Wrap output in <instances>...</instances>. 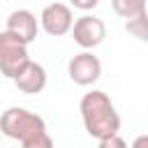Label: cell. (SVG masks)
I'll return each mask as SVG.
<instances>
[{"label": "cell", "mask_w": 148, "mask_h": 148, "mask_svg": "<svg viewBox=\"0 0 148 148\" xmlns=\"http://www.w3.org/2000/svg\"><path fill=\"white\" fill-rule=\"evenodd\" d=\"M39 23L44 28V32L53 35V37H60V35H67L76 18L72 14V7L65 5V2H51L42 9V16H39Z\"/></svg>", "instance_id": "obj_4"}, {"label": "cell", "mask_w": 148, "mask_h": 148, "mask_svg": "<svg viewBox=\"0 0 148 148\" xmlns=\"http://www.w3.org/2000/svg\"><path fill=\"white\" fill-rule=\"evenodd\" d=\"M28 65H30L28 44L23 39H18L16 35L2 30L0 32V69H2V76L14 81Z\"/></svg>", "instance_id": "obj_3"}, {"label": "cell", "mask_w": 148, "mask_h": 148, "mask_svg": "<svg viewBox=\"0 0 148 148\" xmlns=\"http://www.w3.org/2000/svg\"><path fill=\"white\" fill-rule=\"evenodd\" d=\"M72 7L74 9H95L97 0H72Z\"/></svg>", "instance_id": "obj_13"}, {"label": "cell", "mask_w": 148, "mask_h": 148, "mask_svg": "<svg viewBox=\"0 0 148 148\" xmlns=\"http://www.w3.org/2000/svg\"><path fill=\"white\" fill-rule=\"evenodd\" d=\"M67 74L76 86H92L99 76H102V62L97 56H92L90 51H81L76 53L69 65H67Z\"/></svg>", "instance_id": "obj_6"}, {"label": "cell", "mask_w": 148, "mask_h": 148, "mask_svg": "<svg viewBox=\"0 0 148 148\" xmlns=\"http://www.w3.org/2000/svg\"><path fill=\"white\" fill-rule=\"evenodd\" d=\"M21 148H53V139H51V134H49V132H44V134L35 136L32 141L23 143Z\"/></svg>", "instance_id": "obj_11"}, {"label": "cell", "mask_w": 148, "mask_h": 148, "mask_svg": "<svg viewBox=\"0 0 148 148\" xmlns=\"http://www.w3.org/2000/svg\"><path fill=\"white\" fill-rule=\"evenodd\" d=\"M5 30L16 35L18 39H23L25 44H30V42L37 39V18H35V14L30 9H14L7 16Z\"/></svg>", "instance_id": "obj_7"}, {"label": "cell", "mask_w": 148, "mask_h": 148, "mask_svg": "<svg viewBox=\"0 0 148 148\" xmlns=\"http://www.w3.org/2000/svg\"><path fill=\"white\" fill-rule=\"evenodd\" d=\"M79 111H81L83 127L92 139L104 141V139L118 136L120 116H118V111H116V106L106 92H102V90L86 92L79 102Z\"/></svg>", "instance_id": "obj_1"}, {"label": "cell", "mask_w": 148, "mask_h": 148, "mask_svg": "<svg viewBox=\"0 0 148 148\" xmlns=\"http://www.w3.org/2000/svg\"><path fill=\"white\" fill-rule=\"evenodd\" d=\"M111 7H113V12H116V14H120L125 21L136 18V16H141V14H146V12H148L146 0H113V2H111Z\"/></svg>", "instance_id": "obj_9"}, {"label": "cell", "mask_w": 148, "mask_h": 148, "mask_svg": "<svg viewBox=\"0 0 148 148\" xmlns=\"http://www.w3.org/2000/svg\"><path fill=\"white\" fill-rule=\"evenodd\" d=\"M99 148H127V141L123 136H111V139L99 141Z\"/></svg>", "instance_id": "obj_12"}, {"label": "cell", "mask_w": 148, "mask_h": 148, "mask_svg": "<svg viewBox=\"0 0 148 148\" xmlns=\"http://www.w3.org/2000/svg\"><path fill=\"white\" fill-rule=\"evenodd\" d=\"M14 83H16V88H18L21 92H25V95L42 92V90L46 88V69H44L39 62L30 60V65L14 79Z\"/></svg>", "instance_id": "obj_8"}, {"label": "cell", "mask_w": 148, "mask_h": 148, "mask_svg": "<svg viewBox=\"0 0 148 148\" xmlns=\"http://www.w3.org/2000/svg\"><path fill=\"white\" fill-rule=\"evenodd\" d=\"M125 30L132 37H136L139 42H148V12L141 14V16H136V18L125 21Z\"/></svg>", "instance_id": "obj_10"}, {"label": "cell", "mask_w": 148, "mask_h": 148, "mask_svg": "<svg viewBox=\"0 0 148 148\" xmlns=\"http://www.w3.org/2000/svg\"><path fill=\"white\" fill-rule=\"evenodd\" d=\"M130 148H148V134H139V136L132 141Z\"/></svg>", "instance_id": "obj_14"}, {"label": "cell", "mask_w": 148, "mask_h": 148, "mask_svg": "<svg viewBox=\"0 0 148 148\" xmlns=\"http://www.w3.org/2000/svg\"><path fill=\"white\" fill-rule=\"evenodd\" d=\"M0 130L5 136L16 139L21 146L32 141L35 136L46 132V123L42 116L23 109V106H9L0 118Z\"/></svg>", "instance_id": "obj_2"}, {"label": "cell", "mask_w": 148, "mask_h": 148, "mask_svg": "<svg viewBox=\"0 0 148 148\" xmlns=\"http://www.w3.org/2000/svg\"><path fill=\"white\" fill-rule=\"evenodd\" d=\"M72 35H74V42L83 49V51H90L95 46H99L106 37V25L102 18H97L95 14H83L76 18L74 28H72Z\"/></svg>", "instance_id": "obj_5"}]
</instances>
